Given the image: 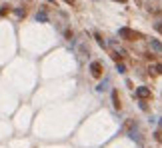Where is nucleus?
<instances>
[{
  "label": "nucleus",
  "instance_id": "nucleus-11",
  "mask_svg": "<svg viewBox=\"0 0 162 148\" xmlns=\"http://www.w3.org/2000/svg\"><path fill=\"white\" fill-rule=\"evenodd\" d=\"M64 2H68V4H74V0H64Z\"/></svg>",
  "mask_w": 162,
  "mask_h": 148
},
{
  "label": "nucleus",
  "instance_id": "nucleus-10",
  "mask_svg": "<svg viewBox=\"0 0 162 148\" xmlns=\"http://www.w3.org/2000/svg\"><path fill=\"white\" fill-rule=\"evenodd\" d=\"M16 14H18V16H24V14H26V10H22V8H18V10H16Z\"/></svg>",
  "mask_w": 162,
  "mask_h": 148
},
{
  "label": "nucleus",
  "instance_id": "nucleus-3",
  "mask_svg": "<svg viewBox=\"0 0 162 148\" xmlns=\"http://www.w3.org/2000/svg\"><path fill=\"white\" fill-rule=\"evenodd\" d=\"M136 94H138V98H142V100H148V98H150V96H152V92L148 90L146 86H140L138 90H136Z\"/></svg>",
  "mask_w": 162,
  "mask_h": 148
},
{
  "label": "nucleus",
  "instance_id": "nucleus-2",
  "mask_svg": "<svg viewBox=\"0 0 162 148\" xmlns=\"http://www.w3.org/2000/svg\"><path fill=\"white\" fill-rule=\"evenodd\" d=\"M90 74L94 76V78H100L102 76V64L100 62H92L90 64Z\"/></svg>",
  "mask_w": 162,
  "mask_h": 148
},
{
  "label": "nucleus",
  "instance_id": "nucleus-8",
  "mask_svg": "<svg viewBox=\"0 0 162 148\" xmlns=\"http://www.w3.org/2000/svg\"><path fill=\"white\" fill-rule=\"evenodd\" d=\"M8 10H10V8H6V6H4V8H0V16H4V14H8Z\"/></svg>",
  "mask_w": 162,
  "mask_h": 148
},
{
  "label": "nucleus",
  "instance_id": "nucleus-4",
  "mask_svg": "<svg viewBox=\"0 0 162 148\" xmlns=\"http://www.w3.org/2000/svg\"><path fill=\"white\" fill-rule=\"evenodd\" d=\"M112 104L116 110H120V98H118V90H112Z\"/></svg>",
  "mask_w": 162,
  "mask_h": 148
},
{
  "label": "nucleus",
  "instance_id": "nucleus-7",
  "mask_svg": "<svg viewBox=\"0 0 162 148\" xmlns=\"http://www.w3.org/2000/svg\"><path fill=\"white\" fill-rule=\"evenodd\" d=\"M116 68H118V72H120V74H124V72H126V66L122 64V62H118V64H116Z\"/></svg>",
  "mask_w": 162,
  "mask_h": 148
},
{
  "label": "nucleus",
  "instance_id": "nucleus-6",
  "mask_svg": "<svg viewBox=\"0 0 162 148\" xmlns=\"http://www.w3.org/2000/svg\"><path fill=\"white\" fill-rule=\"evenodd\" d=\"M152 48H154L156 52H162V44H160L158 40H152Z\"/></svg>",
  "mask_w": 162,
  "mask_h": 148
},
{
  "label": "nucleus",
  "instance_id": "nucleus-9",
  "mask_svg": "<svg viewBox=\"0 0 162 148\" xmlns=\"http://www.w3.org/2000/svg\"><path fill=\"white\" fill-rule=\"evenodd\" d=\"M154 70H156L158 74H162V64H154Z\"/></svg>",
  "mask_w": 162,
  "mask_h": 148
},
{
  "label": "nucleus",
  "instance_id": "nucleus-5",
  "mask_svg": "<svg viewBox=\"0 0 162 148\" xmlns=\"http://www.w3.org/2000/svg\"><path fill=\"white\" fill-rule=\"evenodd\" d=\"M36 20H38V22H46V20H48V18H46V12H38Z\"/></svg>",
  "mask_w": 162,
  "mask_h": 148
},
{
  "label": "nucleus",
  "instance_id": "nucleus-12",
  "mask_svg": "<svg viewBox=\"0 0 162 148\" xmlns=\"http://www.w3.org/2000/svg\"><path fill=\"white\" fill-rule=\"evenodd\" d=\"M114 2H126V0H114Z\"/></svg>",
  "mask_w": 162,
  "mask_h": 148
},
{
  "label": "nucleus",
  "instance_id": "nucleus-1",
  "mask_svg": "<svg viewBox=\"0 0 162 148\" xmlns=\"http://www.w3.org/2000/svg\"><path fill=\"white\" fill-rule=\"evenodd\" d=\"M118 36H122L124 40H138V38H142V34H140V32L132 30V28H126V26L118 30Z\"/></svg>",
  "mask_w": 162,
  "mask_h": 148
}]
</instances>
